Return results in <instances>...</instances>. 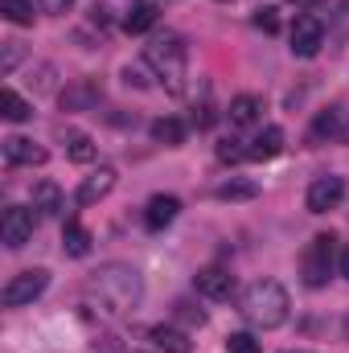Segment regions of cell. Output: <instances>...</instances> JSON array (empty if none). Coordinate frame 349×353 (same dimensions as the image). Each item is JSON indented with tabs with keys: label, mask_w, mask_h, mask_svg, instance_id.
Returning <instances> with one entry per match:
<instances>
[{
	"label": "cell",
	"mask_w": 349,
	"mask_h": 353,
	"mask_svg": "<svg viewBox=\"0 0 349 353\" xmlns=\"http://www.w3.org/2000/svg\"><path fill=\"white\" fill-rule=\"evenodd\" d=\"M140 296H144V279H140L136 267L128 263H103L87 279V300L99 304L103 312H111V316L132 312L140 304Z\"/></svg>",
	"instance_id": "1"
},
{
	"label": "cell",
	"mask_w": 349,
	"mask_h": 353,
	"mask_svg": "<svg viewBox=\"0 0 349 353\" xmlns=\"http://www.w3.org/2000/svg\"><path fill=\"white\" fill-rule=\"evenodd\" d=\"M144 66L152 70V79H161V87L169 94H181L185 90V79H189V54H185V41L177 33H165L157 41L144 46Z\"/></svg>",
	"instance_id": "2"
},
{
	"label": "cell",
	"mask_w": 349,
	"mask_h": 353,
	"mask_svg": "<svg viewBox=\"0 0 349 353\" xmlns=\"http://www.w3.org/2000/svg\"><path fill=\"white\" fill-rule=\"evenodd\" d=\"M288 308H292V300H288V292H283L279 279H255L243 292V304H239V312L255 329H279L288 321Z\"/></svg>",
	"instance_id": "3"
},
{
	"label": "cell",
	"mask_w": 349,
	"mask_h": 353,
	"mask_svg": "<svg viewBox=\"0 0 349 353\" xmlns=\"http://www.w3.org/2000/svg\"><path fill=\"white\" fill-rule=\"evenodd\" d=\"M333 255H337V239L333 234H317L304 251V263H300V275L308 288H325L329 283V271H333Z\"/></svg>",
	"instance_id": "4"
},
{
	"label": "cell",
	"mask_w": 349,
	"mask_h": 353,
	"mask_svg": "<svg viewBox=\"0 0 349 353\" xmlns=\"http://www.w3.org/2000/svg\"><path fill=\"white\" fill-rule=\"evenodd\" d=\"M46 288H50V271H46V267H33V271L12 275V279L4 283L0 300H4V308H25V304H33Z\"/></svg>",
	"instance_id": "5"
},
{
	"label": "cell",
	"mask_w": 349,
	"mask_h": 353,
	"mask_svg": "<svg viewBox=\"0 0 349 353\" xmlns=\"http://www.w3.org/2000/svg\"><path fill=\"white\" fill-rule=\"evenodd\" d=\"M37 218H41V214H33V210H25V205H8L4 218H0V243H4L8 251H21V247L33 239Z\"/></svg>",
	"instance_id": "6"
},
{
	"label": "cell",
	"mask_w": 349,
	"mask_h": 353,
	"mask_svg": "<svg viewBox=\"0 0 349 353\" xmlns=\"http://www.w3.org/2000/svg\"><path fill=\"white\" fill-rule=\"evenodd\" d=\"M341 197H346V176L329 173V176H317V181L308 185L304 205H308V214H329V210L341 205Z\"/></svg>",
	"instance_id": "7"
},
{
	"label": "cell",
	"mask_w": 349,
	"mask_h": 353,
	"mask_svg": "<svg viewBox=\"0 0 349 353\" xmlns=\"http://www.w3.org/2000/svg\"><path fill=\"white\" fill-rule=\"evenodd\" d=\"M321 46H325V25L317 17H308V12L296 17V25H292V54L296 58H317Z\"/></svg>",
	"instance_id": "8"
},
{
	"label": "cell",
	"mask_w": 349,
	"mask_h": 353,
	"mask_svg": "<svg viewBox=\"0 0 349 353\" xmlns=\"http://www.w3.org/2000/svg\"><path fill=\"white\" fill-rule=\"evenodd\" d=\"M193 283H197V292H201L206 300H230V296H235V275H230L226 267H201Z\"/></svg>",
	"instance_id": "9"
},
{
	"label": "cell",
	"mask_w": 349,
	"mask_h": 353,
	"mask_svg": "<svg viewBox=\"0 0 349 353\" xmlns=\"http://www.w3.org/2000/svg\"><path fill=\"white\" fill-rule=\"evenodd\" d=\"M4 165L8 169H21V165H46V148L25 140V136H8L4 140Z\"/></svg>",
	"instance_id": "10"
},
{
	"label": "cell",
	"mask_w": 349,
	"mask_h": 353,
	"mask_svg": "<svg viewBox=\"0 0 349 353\" xmlns=\"http://www.w3.org/2000/svg\"><path fill=\"white\" fill-rule=\"evenodd\" d=\"M111 189H115V169H111V165H99V173H90L87 181L79 185V205H94V201H103Z\"/></svg>",
	"instance_id": "11"
},
{
	"label": "cell",
	"mask_w": 349,
	"mask_h": 353,
	"mask_svg": "<svg viewBox=\"0 0 349 353\" xmlns=\"http://www.w3.org/2000/svg\"><path fill=\"white\" fill-rule=\"evenodd\" d=\"M99 99H103V87L94 79H79V83H70V87L62 90V107L66 111H87Z\"/></svg>",
	"instance_id": "12"
},
{
	"label": "cell",
	"mask_w": 349,
	"mask_h": 353,
	"mask_svg": "<svg viewBox=\"0 0 349 353\" xmlns=\"http://www.w3.org/2000/svg\"><path fill=\"white\" fill-rule=\"evenodd\" d=\"M33 210H37L41 218H58V214L66 210L62 189H58L54 181H37V185H33Z\"/></svg>",
	"instance_id": "13"
},
{
	"label": "cell",
	"mask_w": 349,
	"mask_h": 353,
	"mask_svg": "<svg viewBox=\"0 0 349 353\" xmlns=\"http://www.w3.org/2000/svg\"><path fill=\"white\" fill-rule=\"evenodd\" d=\"M177 214H181V201L161 193V197H152V201H148V210H144V226H148V230H165Z\"/></svg>",
	"instance_id": "14"
},
{
	"label": "cell",
	"mask_w": 349,
	"mask_h": 353,
	"mask_svg": "<svg viewBox=\"0 0 349 353\" xmlns=\"http://www.w3.org/2000/svg\"><path fill=\"white\" fill-rule=\"evenodd\" d=\"M279 148H283V132L279 128H263L251 140V148H247V161H271V157H279Z\"/></svg>",
	"instance_id": "15"
},
{
	"label": "cell",
	"mask_w": 349,
	"mask_h": 353,
	"mask_svg": "<svg viewBox=\"0 0 349 353\" xmlns=\"http://www.w3.org/2000/svg\"><path fill=\"white\" fill-rule=\"evenodd\" d=\"M152 25H157V4L152 0H132V8L123 17V29L128 33H148Z\"/></svg>",
	"instance_id": "16"
},
{
	"label": "cell",
	"mask_w": 349,
	"mask_h": 353,
	"mask_svg": "<svg viewBox=\"0 0 349 353\" xmlns=\"http://www.w3.org/2000/svg\"><path fill=\"white\" fill-rule=\"evenodd\" d=\"M341 107H325L317 119H312V140H333V136H341L346 132V123H341Z\"/></svg>",
	"instance_id": "17"
},
{
	"label": "cell",
	"mask_w": 349,
	"mask_h": 353,
	"mask_svg": "<svg viewBox=\"0 0 349 353\" xmlns=\"http://www.w3.org/2000/svg\"><path fill=\"white\" fill-rule=\"evenodd\" d=\"M62 251L74 255V259L90 255V230L83 222H66V230H62Z\"/></svg>",
	"instance_id": "18"
},
{
	"label": "cell",
	"mask_w": 349,
	"mask_h": 353,
	"mask_svg": "<svg viewBox=\"0 0 349 353\" xmlns=\"http://www.w3.org/2000/svg\"><path fill=\"white\" fill-rule=\"evenodd\" d=\"M263 111V99L259 94H239V99H230V123H239V128H247V123H255Z\"/></svg>",
	"instance_id": "19"
},
{
	"label": "cell",
	"mask_w": 349,
	"mask_h": 353,
	"mask_svg": "<svg viewBox=\"0 0 349 353\" xmlns=\"http://www.w3.org/2000/svg\"><path fill=\"white\" fill-rule=\"evenodd\" d=\"M152 140H157V144H165V148L185 144V123H181V119H173V115L157 119V123H152Z\"/></svg>",
	"instance_id": "20"
},
{
	"label": "cell",
	"mask_w": 349,
	"mask_h": 353,
	"mask_svg": "<svg viewBox=\"0 0 349 353\" xmlns=\"http://www.w3.org/2000/svg\"><path fill=\"white\" fill-rule=\"evenodd\" d=\"M0 115H4L8 123H21V119H29V115H33V107H29V103H25L12 87H4V90H0Z\"/></svg>",
	"instance_id": "21"
},
{
	"label": "cell",
	"mask_w": 349,
	"mask_h": 353,
	"mask_svg": "<svg viewBox=\"0 0 349 353\" xmlns=\"http://www.w3.org/2000/svg\"><path fill=\"white\" fill-rule=\"evenodd\" d=\"M259 193V185L255 181H222L218 189H214V197L218 201H251Z\"/></svg>",
	"instance_id": "22"
},
{
	"label": "cell",
	"mask_w": 349,
	"mask_h": 353,
	"mask_svg": "<svg viewBox=\"0 0 349 353\" xmlns=\"http://www.w3.org/2000/svg\"><path fill=\"white\" fill-rule=\"evenodd\" d=\"M152 341H157V350H165V353H189V350H193L185 333L165 329V325H157V329H152Z\"/></svg>",
	"instance_id": "23"
},
{
	"label": "cell",
	"mask_w": 349,
	"mask_h": 353,
	"mask_svg": "<svg viewBox=\"0 0 349 353\" xmlns=\"http://www.w3.org/2000/svg\"><path fill=\"white\" fill-rule=\"evenodd\" d=\"M66 157H70L74 165H90V161L99 157V148L90 144V136H83V132H70V140H66Z\"/></svg>",
	"instance_id": "24"
},
{
	"label": "cell",
	"mask_w": 349,
	"mask_h": 353,
	"mask_svg": "<svg viewBox=\"0 0 349 353\" xmlns=\"http://www.w3.org/2000/svg\"><path fill=\"white\" fill-rule=\"evenodd\" d=\"M0 12L12 25H33V0H0Z\"/></svg>",
	"instance_id": "25"
},
{
	"label": "cell",
	"mask_w": 349,
	"mask_h": 353,
	"mask_svg": "<svg viewBox=\"0 0 349 353\" xmlns=\"http://www.w3.org/2000/svg\"><path fill=\"white\" fill-rule=\"evenodd\" d=\"M226 350L230 353H263V345L251 333H230V337H226Z\"/></svg>",
	"instance_id": "26"
},
{
	"label": "cell",
	"mask_w": 349,
	"mask_h": 353,
	"mask_svg": "<svg viewBox=\"0 0 349 353\" xmlns=\"http://www.w3.org/2000/svg\"><path fill=\"white\" fill-rule=\"evenodd\" d=\"M255 25L263 33H279V8H259L255 12Z\"/></svg>",
	"instance_id": "27"
},
{
	"label": "cell",
	"mask_w": 349,
	"mask_h": 353,
	"mask_svg": "<svg viewBox=\"0 0 349 353\" xmlns=\"http://www.w3.org/2000/svg\"><path fill=\"white\" fill-rule=\"evenodd\" d=\"M21 62V41H4V62H0V74H12Z\"/></svg>",
	"instance_id": "28"
},
{
	"label": "cell",
	"mask_w": 349,
	"mask_h": 353,
	"mask_svg": "<svg viewBox=\"0 0 349 353\" xmlns=\"http://www.w3.org/2000/svg\"><path fill=\"white\" fill-rule=\"evenodd\" d=\"M218 161H226V165L247 161V148H235V140H222V144H218Z\"/></svg>",
	"instance_id": "29"
},
{
	"label": "cell",
	"mask_w": 349,
	"mask_h": 353,
	"mask_svg": "<svg viewBox=\"0 0 349 353\" xmlns=\"http://www.w3.org/2000/svg\"><path fill=\"white\" fill-rule=\"evenodd\" d=\"M41 4V12H54V17H62V12H70V4L74 0H37Z\"/></svg>",
	"instance_id": "30"
},
{
	"label": "cell",
	"mask_w": 349,
	"mask_h": 353,
	"mask_svg": "<svg viewBox=\"0 0 349 353\" xmlns=\"http://www.w3.org/2000/svg\"><path fill=\"white\" fill-rule=\"evenodd\" d=\"M123 79H128V83H136V87H152V83L144 79V66H128V70H123Z\"/></svg>",
	"instance_id": "31"
},
{
	"label": "cell",
	"mask_w": 349,
	"mask_h": 353,
	"mask_svg": "<svg viewBox=\"0 0 349 353\" xmlns=\"http://www.w3.org/2000/svg\"><path fill=\"white\" fill-rule=\"evenodd\" d=\"M341 275H346V279H349V247H346V251H341Z\"/></svg>",
	"instance_id": "32"
},
{
	"label": "cell",
	"mask_w": 349,
	"mask_h": 353,
	"mask_svg": "<svg viewBox=\"0 0 349 353\" xmlns=\"http://www.w3.org/2000/svg\"><path fill=\"white\" fill-rule=\"evenodd\" d=\"M341 140H346V144H349V123H346V132H341Z\"/></svg>",
	"instance_id": "33"
},
{
	"label": "cell",
	"mask_w": 349,
	"mask_h": 353,
	"mask_svg": "<svg viewBox=\"0 0 349 353\" xmlns=\"http://www.w3.org/2000/svg\"><path fill=\"white\" fill-rule=\"evenodd\" d=\"M346 341H349V316H346Z\"/></svg>",
	"instance_id": "34"
},
{
	"label": "cell",
	"mask_w": 349,
	"mask_h": 353,
	"mask_svg": "<svg viewBox=\"0 0 349 353\" xmlns=\"http://www.w3.org/2000/svg\"><path fill=\"white\" fill-rule=\"evenodd\" d=\"M300 4H317V0H300Z\"/></svg>",
	"instance_id": "35"
}]
</instances>
